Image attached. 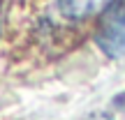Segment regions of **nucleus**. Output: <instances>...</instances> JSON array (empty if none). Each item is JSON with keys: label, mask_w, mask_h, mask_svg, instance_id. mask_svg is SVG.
<instances>
[{"label": "nucleus", "mask_w": 125, "mask_h": 120, "mask_svg": "<svg viewBox=\"0 0 125 120\" xmlns=\"http://www.w3.org/2000/svg\"><path fill=\"white\" fill-rule=\"evenodd\" d=\"M109 2H23V9L19 16L21 23L16 30H21V37L26 44H32L44 55H60L65 51L74 49L86 37V30L95 18H100L107 12Z\"/></svg>", "instance_id": "nucleus-1"}, {"label": "nucleus", "mask_w": 125, "mask_h": 120, "mask_svg": "<svg viewBox=\"0 0 125 120\" xmlns=\"http://www.w3.org/2000/svg\"><path fill=\"white\" fill-rule=\"evenodd\" d=\"M95 42L107 58L125 55V2H109L95 23Z\"/></svg>", "instance_id": "nucleus-2"}, {"label": "nucleus", "mask_w": 125, "mask_h": 120, "mask_svg": "<svg viewBox=\"0 0 125 120\" xmlns=\"http://www.w3.org/2000/svg\"><path fill=\"white\" fill-rule=\"evenodd\" d=\"M2 7H5V5L0 2V30H2V14H5V12H2Z\"/></svg>", "instance_id": "nucleus-3"}]
</instances>
